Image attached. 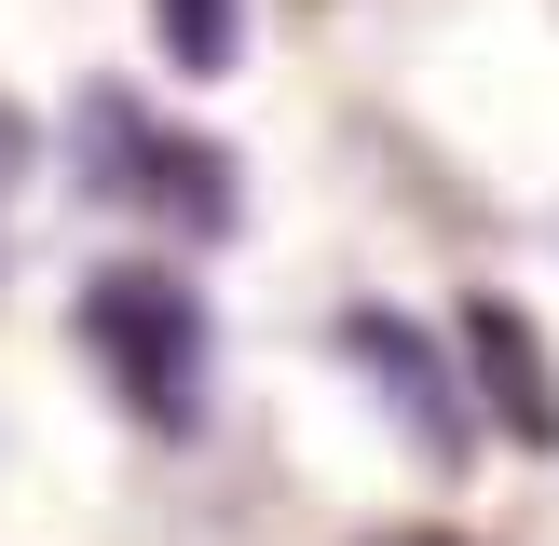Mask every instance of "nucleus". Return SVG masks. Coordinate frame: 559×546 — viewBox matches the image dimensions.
<instances>
[{"label": "nucleus", "mask_w": 559, "mask_h": 546, "mask_svg": "<svg viewBox=\"0 0 559 546\" xmlns=\"http://www.w3.org/2000/svg\"><path fill=\"white\" fill-rule=\"evenodd\" d=\"M328 342H342L355 369L382 382V410H396V424L424 437L437 464H464V451H478V410H464V382H451V355H437V342H424V328H409V314H382V300H355V314L328 328Z\"/></svg>", "instance_id": "obj_3"}, {"label": "nucleus", "mask_w": 559, "mask_h": 546, "mask_svg": "<svg viewBox=\"0 0 559 546\" xmlns=\"http://www.w3.org/2000/svg\"><path fill=\"white\" fill-rule=\"evenodd\" d=\"M69 151H82V191H96V205H136V218H164V233H191V246H218V233L246 218L233 151H218V136L151 123L123 82H96V96L69 109Z\"/></svg>", "instance_id": "obj_2"}, {"label": "nucleus", "mask_w": 559, "mask_h": 546, "mask_svg": "<svg viewBox=\"0 0 559 546\" xmlns=\"http://www.w3.org/2000/svg\"><path fill=\"white\" fill-rule=\"evenodd\" d=\"M464 342H478V382L506 396V424H519V437H559V369L533 355L519 300H478V328H464Z\"/></svg>", "instance_id": "obj_4"}, {"label": "nucleus", "mask_w": 559, "mask_h": 546, "mask_svg": "<svg viewBox=\"0 0 559 546\" xmlns=\"http://www.w3.org/2000/svg\"><path fill=\"white\" fill-rule=\"evenodd\" d=\"M27 164H41V136H27V109L0 96V205H14V178H27Z\"/></svg>", "instance_id": "obj_6"}, {"label": "nucleus", "mask_w": 559, "mask_h": 546, "mask_svg": "<svg viewBox=\"0 0 559 546\" xmlns=\"http://www.w3.org/2000/svg\"><path fill=\"white\" fill-rule=\"evenodd\" d=\"M382 546H464V533H382Z\"/></svg>", "instance_id": "obj_7"}, {"label": "nucleus", "mask_w": 559, "mask_h": 546, "mask_svg": "<svg viewBox=\"0 0 559 546\" xmlns=\"http://www.w3.org/2000/svg\"><path fill=\"white\" fill-rule=\"evenodd\" d=\"M82 355H96V382L123 396V424H164V437L205 424L218 328H205V287H191V273H164V260H109L96 287H82Z\"/></svg>", "instance_id": "obj_1"}, {"label": "nucleus", "mask_w": 559, "mask_h": 546, "mask_svg": "<svg viewBox=\"0 0 559 546\" xmlns=\"http://www.w3.org/2000/svg\"><path fill=\"white\" fill-rule=\"evenodd\" d=\"M151 27L178 69H233V0H151Z\"/></svg>", "instance_id": "obj_5"}]
</instances>
